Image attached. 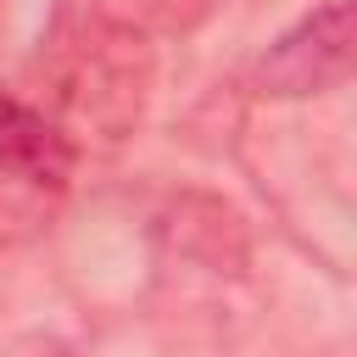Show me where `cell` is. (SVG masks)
Listing matches in <instances>:
<instances>
[{"label": "cell", "instance_id": "6da1fadb", "mask_svg": "<svg viewBox=\"0 0 357 357\" xmlns=\"http://www.w3.org/2000/svg\"><path fill=\"white\" fill-rule=\"evenodd\" d=\"M56 95H61V106L78 123L117 134L139 112V95H145V50H139V33L89 17L78 28V39L61 45Z\"/></svg>", "mask_w": 357, "mask_h": 357}, {"label": "cell", "instance_id": "7a4b0ae2", "mask_svg": "<svg viewBox=\"0 0 357 357\" xmlns=\"http://www.w3.org/2000/svg\"><path fill=\"white\" fill-rule=\"evenodd\" d=\"M67 178H73L67 128L0 89V223H28L50 212Z\"/></svg>", "mask_w": 357, "mask_h": 357}, {"label": "cell", "instance_id": "3957f363", "mask_svg": "<svg viewBox=\"0 0 357 357\" xmlns=\"http://www.w3.org/2000/svg\"><path fill=\"white\" fill-rule=\"evenodd\" d=\"M351 61H357L351 0H324L318 11H307L290 33H279L268 45V56L257 61V89L273 100L324 95L351 78Z\"/></svg>", "mask_w": 357, "mask_h": 357}, {"label": "cell", "instance_id": "277c9868", "mask_svg": "<svg viewBox=\"0 0 357 357\" xmlns=\"http://www.w3.org/2000/svg\"><path fill=\"white\" fill-rule=\"evenodd\" d=\"M50 357H67V351H50Z\"/></svg>", "mask_w": 357, "mask_h": 357}]
</instances>
